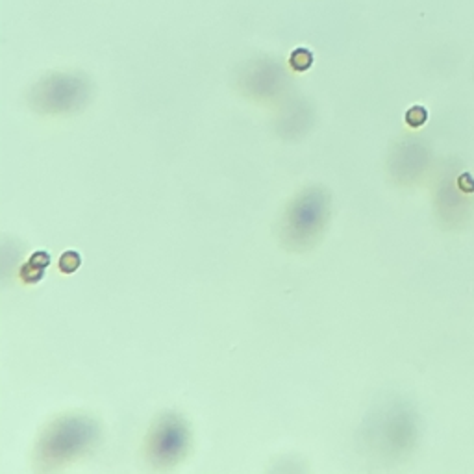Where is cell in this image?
Masks as SVG:
<instances>
[{
    "label": "cell",
    "mask_w": 474,
    "mask_h": 474,
    "mask_svg": "<svg viewBox=\"0 0 474 474\" xmlns=\"http://www.w3.org/2000/svg\"><path fill=\"white\" fill-rule=\"evenodd\" d=\"M50 263V254L49 252H43V250H39V252H35L28 261H26L25 265H23V269H21V280L26 281V283H35V281H39L41 278H43V274H45V269L49 267Z\"/></svg>",
    "instance_id": "3957f363"
},
{
    "label": "cell",
    "mask_w": 474,
    "mask_h": 474,
    "mask_svg": "<svg viewBox=\"0 0 474 474\" xmlns=\"http://www.w3.org/2000/svg\"><path fill=\"white\" fill-rule=\"evenodd\" d=\"M458 185L463 193H474V178L471 176V172H463L458 180Z\"/></svg>",
    "instance_id": "52a82bcc"
},
{
    "label": "cell",
    "mask_w": 474,
    "mask_h": 474,
    "mask_svg": "<svg viewBox=\"0 0 474 474\" xmlns=\"http://www.w3.org/2000/svg\"><path fill=\"white\" fill-rule=\"evenodd\" d=\"M187 446V430L182 420L176 417L161 418L160 426L154 430L150 439V452L152 458L160 463L176 461Z\"/></svg>",
    "instance_id": "6da1fadb"
},
{
    "label": "cell",
    "mask_w": 474,
    "mask_h": 474,
    "mask_svg": "<svg viewBox=\"0 0 474 474\" xmlns=\"http://www.w3.org/2000/svg\"><path fill=\"white\" fill-rule=\"evenodd\" d=\"M80 263H82L80 254L74 252V250H67L63 256L59 257V271L65 274H71L80 267Z\"/></svg>",
    "instance_id": "5b68a950"
},
{
    "label": "cell",
    "mask_w": 474,
    "mask_h": 474,
    "mask_svg": "<svg viewBox=\"0 0 474 474\" xmlns=\"http://www.w3.org/2000/svg\"><path fill=\"white\" fill-rule=\"evenodd\" d=\"M289 63L291 67L295 69V71H307L309 67H311V63H313V56H311V52L306 49H297L293 54H291L289 57Z\"/></svg>",
    "instance_id": "277c9868"
},
{
    "label": "cell",
    "mask_w": 474,
    "mask_h": 474,
    "mask_svg": "<svg viewBox=\"0 0 474 474\" xmlns=\"http://www.w3.org/2000/svg\"><path fill=\"white\" fill-rule=\"evenodd\" d=\"M426 121H428V112H426V108H422V106H413V108H410L408 113H406V122L410 124L411 128H418V126H422Z\"/></svg>",
    "instance_id": "8992f818"
},
{
    "label": "cell",
    "mask_w": 474,
    "mask_h": 474,
    "mask_svg": "<svg viewBox=\"0 0 474 474\" xmlns=\"http://www.w3.org/2000/svg\"><path fill=\"white\" fill-rule=\"evenodd\" d=\"M322 215V198L319 195L306 193L295 204L289 215V228L295 239H306L313 233L315 226L319 224Z\"/></svg>",
    "instance_id": "7a4b0ae2"
}]
</instances>
